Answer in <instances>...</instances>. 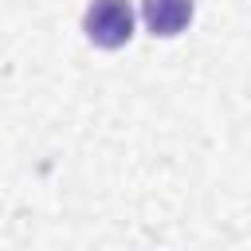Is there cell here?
<instances>
[{
    "instance_id": "1",
    "label": "cell",
    "mask_w": 251,
    "mask_h": 251,
    "mask_svg": "<svg viewBox=\"0 0 251 251\" xmlns=\"http://www.w3.org/2000/svg\"><path fill=\"white\" fill-rule=\"evenodd\" d=\"M82 31L94 47H106V51H118L129 43L133 35V8L129 0H94L82 16Z\"/></svg>"
},
{
    "instance_id": "2",
    "label": "cell",
    "mask_w": 251,
    "mask_h": 251,
    "mask_svg": "<svg viewBox=\"0 0 251 251\" xmlns=\"http://www.w3.org/2000/svg\"><path fill=\"white\" fill-rule=\"evenodd\" d=\"M141 20L153 35H176L192 20V0H141Z\"/></svg>"
}]
</instances>
